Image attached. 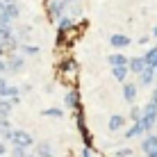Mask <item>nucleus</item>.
Masks as SVG:
<instances>
[{"label":"nucleus","instance_id":"f257e3e1","mask_svg":"<svg viewBox=\"0 0 157 157\" xmlns=\"http://www.w3.org/2000/svg\"><path fill=\"white\" fill-rule=\"evenodd\" d=\"M139 123L144 125L146 134H148V132H153V130L157 128V107H155L150 100L141 107V118H139Z\"/></svg>","mask_w":157,"mask_h":157},{"label":"nucleus","instance_id":"f03ea898","mask_svg":"<svg viewBox=\"0 0 157 157\" xmlns=\"http://www.w3.org/2000/svg\"><path fill=\"white\" fill-rule=\"evenodd\" d=\"M66 9H68V0H48L46 5V12L52 21H59L62 16H66Z\"/></svg>","mask_w":157,"mask_h":157},{"label":"nucleus","instance_id":"7ed1b4c3","mask_svg":"<svg viewBox=\"0 0 157 157\" xmlns=\"http://www.w3.org/2000/svg\"><path fill=\"white\" fill-rule=\"evenodd\" d=\"M18 16H21L18 5H16V2H5L2 12H0V23H14Z\"/></svg>","mask_w":157,"mask_h":157},{"label":"nucleus","instance_id":"20e7f679","mask_svg":"<svg viewBox=\"0 0 157 157\" xmlns=\"http://www.w3.org/2000/svg\"><path fill=\"white\" fill-rule=\"evenodd\" d=\"M12 146H21V148H30L34 146V137L28 132V130H14V139H12Z\"/></svg>","mask_w":157,"mask_h":157},{"label":"nucleus","instance_id":"39448f33","mask_svg":"<svg viewBox=\"0 0 157 157\" xmlns=\"http://www.w3.org/2000/svg\"><path fill=\"white\" fill-rule=\"evenodd\" d=\"M7 68H9V73H23L25 71V57L21 52L7 55Z\"/></svg>","mask_w":157,"mask_h":157},{"label":"nucleus","instance_id":"423d86ee","mask_svg":"<svg viewBox=\"0 0 157 157\" xmlns=\"http://www.w3.org/2000/svg\"><path fill=\"white\" fill-rule=\"evenodd\" d=\"M155 80H157V68H153V66H146L144 71L137 75L139 86H150V84H155Z\"/></svg>","mask_w":157,"mask_h":157},{"label":"nucleus","instance_id":"0eeeda50","mask_svg":"<svg viewBox=\"0 0 157 157\" xmlns=\"http://www.w3.org/2000/svg\"><path fill=\"white\" fill-rule=\"evenodd\" d=\"M141 150H144L146 157H153V155H155V150H157V134H153V132L144 134V139H141Z\"/></svg>","mask_w":157,"mask_h":157},{"label":"nucleus","instance_id":"6e6552de","mask_svg":"<svg viewBox=\"0 0 157 157\" xmlns=\"http://www.w3.org/2000/svg\"><path fill=\"white\" fill-rule=\"evenodd\" d=\"M64 107H66V109H71V112H78L80 107V94L75 89H68L66 94H64Z\"/></svg>","mask_w":157,"mask_h":157},{"label":"nucleus","instance_id":"1a4fd4ad","mask_svg":"<svg viewBox=\"0 0 157 157\" xmlns=\"http://www.w3.org/2000/svg\"><path fill=\"white\" fill-rule=\"evenodd\" d=\"M137 96H139V84L137 82H123V100L134 105L137 102Z\"/></svg>","mask_w":157,"mask_h":157},{"label":"nucleus","instance_id":"9d476101","mask_svg":"<svg viewBox=\"0 0 157 157\" xmlns=\"http://www.w3.org/2000/svg\"><path fill=\"white\" fill-rule=\"evenodd\" d=\"M130 43H132V39H130L128 34H112L109 36V46L116 48V50H123V48H128Z\"/></svg>","mask_w":157,"mask_h":157},{"label":"nucleus","instance_id":"9b49d317","mask_svg":"<svg viewBox=\"0 0 157 157\" xmlns=\"http://www.w3.org/2000/svg\"><path fill=\"white\" fill-rule=\"evenodd\" d=\"M123 128H125V116L112 114L107 118V130H109V132H118V130H123Z\"/></svg>","mask_w":157,"mask_h":157},{"label":"nucleus","instance_id":"f8f14e48","mask_svg":"<svg viewBox=\"0 0 157 157\" xmlns=\"http://www.w3.org/2000/svg\"><path fill=\"white\" fill-rule=\"evenodd\" d=\"M146 66H148V64H146L144 57H130L128 59V68H130V73H134V75H139Z\"/></svg>","mask_w":157,"mask_h":157},{"label":"nucleus","instance_id":"ddd939ff","mask_svg":"<svg viewBox=\"0 0 157 157\" xmlns=\"http://www.w3.org/2000/svg\"><path fill=\"white\" fill-rule=\"evenodd\" d=\"M75 28V18L73 16H62V18L57 21V32H68L71 34Z\"/></svg>","mask_w":157,"mask_h":157},{"label":"nucleus","instance_id":"4468645a","mask_svg":"<svg viewBox=\"0 0 157 157\" xmlns=\"http://www.w3.org/2000/svg\"><path fill=\"white\" fill-rule=\"evenodd\" d=\"M144 134H146L144 125H141L139 121H134L132 125H130V128L125 130V134H123V137H125V139H137V137H144Z\"/></svg>","mask_w":157,"mask_h":157},{"label":"nucleus","instance_id":"2eb2a0df","mask_svg":"<svg viewBox=\"0 0 157 157\" xmlns=\"http://www.w3.org/2000/svg\"><path fill=\"white\" fill-rule=\"evenodd\" d=\"M75 68H78V64H75V59H71V57H66V59L59 62V73L62 75H73Z\"/></svg>","mask_w":157,"mask_h":157},{"label":"nucleus","instance_id":"dca6fc26","mask_svg":"<svg viewBox=\"0 0 157 157\" xmlns=\"http://www.w3.org/2000/svg\"><path fill=\"white\" fill-rule=\"evenodd\" d=\"M34 155L36 157H55V155H52V144L39 141V144L34 146Z\"/></svg>","mask_w":157,"mask_h":157},{"label":"nucleus","instance_id":"f3484780","mask_svg":"<svg viewBox=\"0 0 157 157\" xmlns=\"http://www.w3.org/2000/svg\"><path fill=\"white\" fill-rule=\"evenodd\" d=\"M112 75H114L116 82H128V75H130V68L128 66H112Z\"/></svg>","mask_w":157,"mask_h":157},{"label":"nucleus","instance_id":"a211bd4d","mask_svg":"<svg viewBox=\"0 0 157 157\" xmlns=\"http://www.w3.org/2000/svg\"><path fill=\"white\" fill-rule=\"evenodd\" d=\"M107 62H109V66H128V57L121 55V52L109 55V57H107Z\"/></svg>","mask_w":157,"mask_h":157},{"label":"nucleus","instance_id":"6ab92c4d","mask_svg":"<svg viewBox=\"0 0 157 157\" xmlns=\"http://www.w3.org/2000/svg\"><path fill=\"white\" fill-rule=\"evenodd\" d=\"M144 59H146V64H148V66L157 68V46L148 48V50H146V55H144Z\"/></svg>","mask_w":157,"mask_h":157},{"label":"nucleus","instance_id":"aec40b11","mask_svg":"<svg viewBox=\"0 0 157 157\" xmlns=\"http://www.w3.org/2000/svg\"><path fill=\"white\" fill-rule=\"evenodd\" d=\"M41 116H48V118H62V116H64V109H62V107H46V109H41Z\"/></svg>","mask_w":157,"mask_h":157},{"label":"nucleus","instance_id":"412c9836","mask_svg":"<svg viewBox=\"0 0 157 157\" xmlns=\"http://www.w3.org/2000/svg\"><path fill=\"white\" fill-rule=\"evenodd\" d=\"M14 109V100L12 98H0V114L2 116H9Z\"/></svg>","mask_w":157,"mask_h":157},{"label":"nucleus","instance_id":"4be33fe9","mask_svg":"<svg viewBox=\"0 0 157 157\" xmlns=\"http://www.w3.org/2000/svg\"><path fill=\"white\" fill-rule=\"evenodd\" d=\"M18 52H21V55H34L36 57L41 52V48L39 46H30V43H21V50Z\"/></svg>","mask_w":157,"mask_h":157},{"label":"nucleus","instance_id":"5701e85b","mask_svg":"<svg viewBox=\"0 0 157 157\" xmlns=\"http://www.w3.org/2000/svg\"><path fill=\"white\" fill-rule=\"evenodd\" d=\"M0 139H2V141H7V144H12V139H14V128H2V130H0Z\"/></svg>","mask_w":157,"mask_h":157},{"label":"nucleus","instance_id":"b1692460","mask_svg":"<svg viewBox=\"0 0 157 157\" xmlns=\"http://www.w3.org/2000/svg\"><path fill=\"white\" fill-rule=\"evenodd\" d=\"M128 118H130V121H139V118H141V107H139V105H132V107H130V114H128Z\"/></svg>","mask_w":157,"mask_h":157},{"label":"nucleus","instance_id":"393cba45","mask_svg":"<svg viewBox=\"0 0 157 157\" xmlns=\"http://www.w3.org/2000/svg\"><path fill=\"white\" fill-rule=\"evenodd\" d=\"M28 148H21V146H14L12 148V157H28Z\"/></svg>","mask_w":157,"mask_h":157},{"label":"nucleus","instance_id":"a878e982","mask_svg":"<svg viewBox=\"0 0 157 157\" xmlns=\"http://www.w3.org/2000/svg\"><path fill=\"white\" fill-rule=\"evenodd\" d=\"M7 89H9V82L0 75V98H7Z\"/></svg>","mask_w":157,"mask_h":157},{"label":"nucleus","instance_id":"bb28decb","mask_svg":"<svg viewBox=\"0 0 157 157\" xmlns=\"http://www.w3.org/2000/svg\"><path fill=\"white\" fill-rule=\"evenodd\" d=\"M80 157H98V153H96L91 146H84L82 148V153H80Z\"/></svg>","mask_w":157,"mask_h":157},{"label":"nucleus","instance_id":"cd10ccee","mask_svg":"<svg viewBox=\"0 0 157 157\" xmlns=\"http://www.w3.org/2000/svg\"><path fill=\"white\" fill-rule=\"evenodd\" d=\"M66 39H68V32H57L55 43H57V46H66Z\"/></svg>","mask_w":157,"mask_h":157},{"label":"nucleus","instance_id":"c85d7f7f","mask_svg":"<svg viewBox=\"0 0 157 157\" xmlns=\"http://www.w3.org/2000/svg\"><path fill=\"white\" fill-rule=\"evenodd\" d=\"M132 155V150L130 148H118V150H114V157H130Z\"/></svg>","mask_w":157,"mask_h":157},{"label":"nucleus","instance_id":"c756f323","mask_svg":"<svg viewBox=\"0 0 157 157\" xmlns=\"http://www.w3.org/2000/svg\"><path fill=\"white\" fill-rule=\"evenodd\" d=\"M7 73H9V68H7V59L0 55V75H7Z\"/></svg>","mask_w":157,"mask_h":157},{"label":"nucleus","instance_id":"7c9ffc66","mask_svg":"<svg viewBox=\"0 0 157 157\" xmlns=\"http://www.w3.org/2000/svg\"><path fill=\"white\" fill-rule=\"evenodd\" d=\"M0 155H7V141L0 139Z\"/></svg>","mask_w":157,"mask_h":157},{"label":"nucleus","instance_id":"2f4dec72","mask_svg":"<svg viewBox=\"0 0 157 157\" xmlns=\"http://www.w3.org/2000/svg\"><path fill=\"white\" fill-rule=\"evenodd\" d=\"M150 102H153V105L157 107V86L153 89V94H150Z\"/></svg>","mask_w":157,"mask_h":157},{"label":"nucleus","instance_id":"473e14b6","mask_svg":"<svg viewBox=\"0 0 157 157\" xmlns=\"http://www.w3.org/2000/svg\"><path fill=\"white\" fill-rule=\"evenodd\" d=\"M80 12H82V9H80L78 5H73V7H71V16H80Z\"/></svg>","mask_w":157,"mask_h":157},{"label":"nucleus","instance_id":"72a5a7b5","mask_svg":"<svg viewBox=\"0 0 157 157\" xmlns=\"http://www.w3.org/2000/svg\"><path fill=\"white\" fill-rule=\"evenodd\" d=\"M150 41V36H141V39H139L137 43H139V46H146V43H148Z\"/></svg>","mask_w":157,"mask_h":157},{"label":"nucleus","instance_id":"f704fd0d","mask_svg":"<svg viewBox=\"0 0 157 157\" xmlns=\"http://www.w3.org/2000/svg\"><path fill=\"white\" fill-rule=\"evenodd\" d=\"M0 55H7V50H5V39H0Z\"/></svg>","mask_w":157,"mask_h":157},{"label":"nucleus","instance_id":"c9c22d12","mask_svg":"<svg viewBox=\"0 0 157 157\" xmlns=\"http://www.w3.org/2000/svg\"><path fill=\"white\" fill-rule=\"evenodd\" d=\"M21 91H25V94H28V91H32V84H23V86H21Z\"/></svg>","mask_w":157,"mask_h":157},{"label":"nucleus","instance_id":"e433bc0d","mask_svg":"<svg viewBox=\"0 0 157 157\" xmlns=\"http://www.w3.org/2000/svg\"><path fill=\"white\" fill-rule=\"evenodd\" d=\"M153 34H155V36H157V25H155V28H153Z\"/></svg>","mask_w":157,"mask_h":157},{"label":"nucleus","instance_id":"4c0bfd02","mask_svg":"<svg viewBox=\"0 0 157 157\" xmlns=\"http://www.w3.org/2000/svg\"><path fill=\"white\" fill-rule=\"evenodd\" d=\"M68 2H75V0H68Z\"/></svg>","mask_w":157,"mask_h":157},{"label":"nucleus","instance_id":"58836bf2","mask_svg":"<svg viewBox=\"0 0 157 157\" xmlns=\"http://www.w3.org/2000/svg\"><path fill=\"white\" fill-rule=\"evenodd\" d=\"M0 157H7V155H0Z\"/></svg>","mask_w":157,"mask_h":157},{"label":"nucleus","instance_id":"ea45409f","mask_svg":"<svg viewBox=\"0 0 157 157\" xmlns=\"http://www.w3.org/2000/svg\"><path fill=\"white\" fill-rule=\"evenodd\" d=\"M155 86H157V80H155Z\"/></svg>","mask_w":157,"mask_h":157}]
</instances>
